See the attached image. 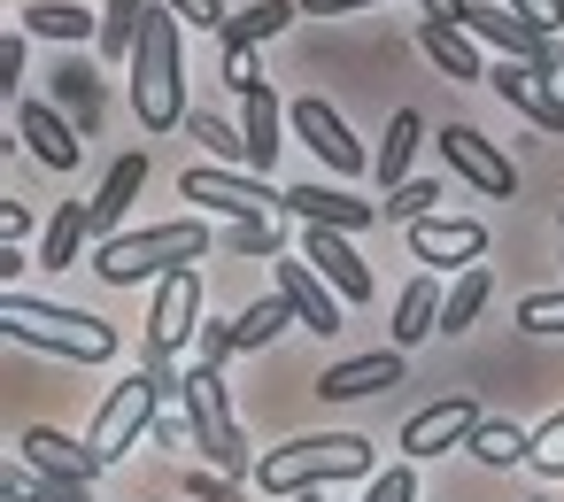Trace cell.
Wrapping results in <instances>:
<instances>
[{"instance_id":"1","label":"cell","mask_w":564,"mask_h":502,"mask_svg":"<svg viewBox=\"0 0 564 502\" xmlns=\"http://www.w3.org/2000/svg\"><path fill=\"white\" fill-rule=\"evenodd\" d=\"M202 255H209V225L202 217H171V225H140V232L124 225V232H109L94 248V271L109 286H140V279H171V271H186Z\"/></svg>"},{"instance_id":"2","label":"cell","mask_w":564,"mask_h":502,"mask_svg":"<svg viewBox=\"0 0 564 502\" xmlns=\"http://www.w3.org/2000/svg\"><path fill=\"white\" fill-rule=\"evenodd\" d=\"M333 479H371V440L364 433H310V440H286L271 456H256V487L263 494H325Z\"/></svg>"},{"instance_id":"3","label":"cell","mask_w":564,"mask_h":502,"mask_svg":"<svg viewBox=\"0 0 564 502\" xmlns=\"http://www.w3.org/2000/svg\"><path fill=\"white\" fill-rule=\"evenodd\" d=\"M132 109H140V132H178L194 109H186V55H178V17L171 9H148V32L132 47Z\"/></svg>"},{"instance_id":"4","label":"cell","mask_w":564,"mask_h":502,"mask_svg":"<svg viewBox=\"0 0 564 502\" xmlns=\"http://www.w3.org/2000/svg\"><path fill=\"white\" fill-rule=\"evenodd\" d=\"M0 332H9L17 348H47V356H70V363H109L117 356V325H101L94 309L40 302V294H9V302H0Z\"/></svg>"},{"instance_id":"5","label":"cell","mask_w":564,"mask_h":502,"mask_svg":"<svg viewBox=\"0 0 564 502\" xmlns=\"http://www.w3.org/2000/svg\"><path fill=\"white\" fill-rule=\"evenodd\" d=\"M178 379H186V371H171V363L140 356V371H132V379H117V386L101 394L94 425H86L94 463H117L124 448H140V433H155V410H163V394H178Z\"/></svg>"},{"instance_id":"6","label":"cell","mask_w":564,"mask_h":502,"mask_svg":"<svg viewBox=\"0 0 564 502\" xmlns=\"http://www.w3.org/2000/svg\"><path fill=\"white\" fill-rule=\"evenodd\" d=\"M178 394H186V417H194V448H202V463L225 471V479H256V456H248V433H240V417H232L225 371L194 363V371L178 379Z\"/></svg>"},{"instance_id":"7","label":"cell","mask_w":564,"mask_h":502,"mask_svg":"<svg viewBox=\"0 0 564 502\" xmlns=\"http://www.w3.org/2000/svg\"><path fill=\"white\" fill-rule=\"evenodd\" d=\"M178 194L202 201V209H225L232 225H240V217H286V194H271V178L225 171V163H194V171L178 178Z\"/></svg>"},{"instance_id":"8","label":"cell","mask_w":564,"mask_h":502,"mask_svg":"<svg viewBox=\"0 0 564 502\" xmlns=\"http://www.w3.org/2000/svg\"><path fill=\"white\" fill-rule=\"evenodd\" d=\"M186 340H202V271L194 263L155 279V302H148V356L171 363Z\"/></svg>"},{"instance_id":"9","label":"cell","mask_w":564,"mask_h":502,"mask_svg":"<svg viewBox=\"0 0 564 502\" xmlns=\"http://www.w3.org/2000/svg\"><path fill=\"white\" fill-rule=\"evenodd\" d=\"M286 124L302 132V148H310V155H317V163H325L333 178H356V171H371V155L356 148V132L340 124V109H333V101H317V94H302V101L286 109Z\"/></svg>"},{"instance_id":"10","label":"cell","mask_w":564,"mask_h":502,"mask_svg":"<svg viewBox=\"0 0 564 502\" xmlns=\"http://www.w3.org/2000/svg\"><path fill=\"white\" fill-rule=\"evenodd\" d=\"M433 148H441V155H448V171H456L464 186H479L487 201H510V194H518V171H510V155H502V148H495L479 124H448Z\"/></svg>"},{"instance_id":"11","label":"cell","mask_w":564,"mask_h":502,"mask_svg":"<svg viewBox=\"0 0 564 502\" xmlns=\"http://www.w3.org/2000/svg\"><path fill=\"white\" fill-rule=\"evenodd\" d=\"M487 417H479V402L471 394H441V402H425L410 425H402V456L410 463H425V456H448V448H471V433H479Z\"/></svg>"},{"instance_id":"12","label":"cell","mask_w":564,"mask_h":502,"mask_svg":"<svg viewBox=\"0 0 564 502\" xmlns=\"http://www.w3.org/2000/svg\"><path fill=\"white\" fill-rule=\"evenodd\" d=\"M302 263H310V271H317V279L340 294V302H371V294H379V279H371V263L348 248V232L310 225V232H302Z\"/></svg>"},{"instance_id":"13","label":"cell","mask_w":564,"mask_h":502,"mask_svg":"<svg viewBox=\"0 0 564 502\" xmlns=\"http://www.w3.org/2000/svg\"><path fill=\"white\" fill-rule=\"evenodd\" d=\"M487 86L502 94V109H518L533 132H564V94H556V78L549 70H533V63H495L487 70Z\"/></svg>"},{"instance_id":"14","label":"cell","mask_w":564,"mask_h":502,"mask_svg":"<svg viewBox=\"0 0 564 502\" xmlns=\"http://www.w3.org/2000/svg\"><path fill=\"white\" fill-rule=\"evenodd\" d=\"M17 140H24L47 171H78V155H86V132H78L55 101H17Z\"/></svg>"},{"instance_id":"15","label":"cell","mask_w":564,"mask_h":502,"mask_svg":"<svg viewBox=\"0 0 564 502\" xmlns=\"http://www.w3.org/2000/svg\"><path fill=\"white\" fill-rule=\"evenodd\" d=\"M410 255L433 263V271H471L487 255V225H471V217H425V225H410Z\"/></svg>"},{"instance_id":"16","label":"cell","mask_w":564,"mask_h":502,"mask_svg":"<svg viewBox=\"0 0 564 502\" xmlns=\"http://www.w3.org/2000/svg\"><path fill=\"white\" fill-rule=\"evenodd\" d=\"M279 294H286V309L302 317V332H317V340H333V332L348 325V317H340L348 302H340V294H333L302 255H279Z\"/></svg>"},{"instance_id":"17","label":"cell","mask_w":564,"mask_h":502,"mask_svg":"<svg viewBox=\"0 0 564 502\" xmlns=\"http://www.w3.org/2000/svg\"><path fill=\"white\" fill-rule=\"evenodd\" d=\"M17 456H24V471L32 479H70V487H94V448L86 440H70V433H55V425H32L24 440H17Z\"/></svg>"},{"instance_id":"18","label":"cell","mask_w":564,"mask_h":502,"mask_svg":"<svg viewBox=\"0 0 564 502\" xmlns=\"http://www.w3.org/2000/svg\"><path fill=\"white\" fill-rule=\"evenodd\" d=\"M379 386H402V348H371V356H348V363L317 371V402H364Z\"/></svg>"},{"instance_id":"19","label":"cell","mask_w":564,"mask_h":502,"mask_svg":"<svg viewBox=\"0 0 564 502\" xmlns=\"http://www.w3.org/2000/svg\"><path fill=\"white\" fill-rule=\"evenodd\" d=\"M286 217L325 225V232H364V225H379V201H356L340 186H286Z\"/></svg>"},{"instance_id":"20","label":"cell","mask_w":564,"mask_h":502,"mask_svg":"<svg viewBox=\"0 0 564 502\" xmlns=\"http://www.w3.org/2000/svg\"><path fill=\"white\" fill-rule=\"evenodd\" d=\"M417 47H425V63H433L448 86L487 78V63H479V47H471V32H464V24H417Z\"/></svg>"},{"instance_id":"21","label":"cell","mask_w":564,"mask_h":502,"mask_svg":"<svg viewBox=\"0 0 564 502\" xmlns=\"http://www.w3.org/2000/svg\"><path fill=\"white\" fill-rule=\"evenodd\" d=\"M240 140H248V171L271 178V163H279V94H271V78L256 94H240Z\"/></svg>"},{"instance_id":"22","label":"cell","mask_w":564,"mask_h":502,"mask_svg":"<svg viewBox=\"0 0 564 502\" xmlns=\"http://www.w3.org/2000/svg\"><path fill=\"white\" fill-rule=\"evenodd\" d=\"M140 186H148V155H117V163H109V178H101V194H94V225H101V240H109V232H124V217H132Z\"/></svg>"},{"instance_id":"23","label":"cell","mask_w":564,"mask_h":502,"mask_svg":"<svg viewBox=\"0 0 564 502\" xmlns=\"http://www.w3.org/2000/svg\"><path fill=\"white\" fill-rule=\"evenodd\" d=\"M294 17H302V0H256V9H240V17L217 32V47H225V55H256V47L279 40Z\"/></svg>"},{"instance_id":"24","label":"cell","mask_w":564,"mask_h":502,"mask_svg":"<svg viewBox=\"0 0 564 502\" xmlns=\"http://www.w3.org/2000/svg\"><path fill=\"white\" fill-rule=\"evenodd\" d=\"M417 140H425V117L417 109H394L387 117V140H379V155H371V178L394 194V186H410V155H417Z\"/></svg>"},{"instance_id":"25","label":"cell","mask_w":564,"mask_h":502,"mask_svg":"<svg viewBox=\"0 0 564 502\" xmlns=\"http://www.w3.org/2000/svg\"><path fill=\"white\" fill-rule=\"evenodd\" d=\"M441 302H448V294H441L433 279H410V286L394 294V325H387L394 340H387V348H417L425 332H441Z\"/></svg>"},{"instance_id":"26","label":"cell","mask_w":564,"mask_h":502,"mask_svg":"<svg viewBox=\"0 0 564 502\" xmlns=\"http://www.w3.org/2000/svg\"><path fill=\"white\" fill-rule=\"evenodd\" d=\"M94 232H101V225H94V201H63V209L47 217V240H40V263H47V271H70V263H78V248H86Z\"/></svg>"},{"instance_id":"27","label":"cell","mask_w":564,"mask_h":502,"mask_svg":"<svg viewBox=\"0 0 564 502\" xmlns=\"http://www.w3.org/2000/svg\"><path fill=\"white\" fill-rule=\"evenodd\" d=\"M55 109H63V117H78V132H86V140L101 132V78H94V63H78V55H70V63L55 70Z\"/></svg>"},{"instance_id":"28","label":"cell","mask_w":564,"mask_h":502,"mask_svg":"<svg viewBox=\"0 0 564 502\" xmlns=\"http://www.w3.org/2000/svg\"><path fill=\"white\" fill-rule=\"evenodd\" d=\"M24 32H32V40H63V47L101 40V24H94L86 9H70V0H32V9H24Z\"/></svg>"},{"instance_id":"29","label":"cell","mask_w":564,"mask_h":502,"mask_svg":"<svg viewBox=\"0 0 564 502\" xmlns=\"http://www.w3.org/2000/svg\"><path fill=\"white\" fill-rule=\"evenodd\" d=\"M471 456H479L487 471H510V463H525V456H533V433H525L518 417H487V425L471 433Z\"/></svg>"},{"instance_id":"30","label":"cell","mask_w":564,"mask_h":502,"mask_svg":"<svg viewBox=\"0 0 564 502\" xmlns=\"http://www.w3.org/2000/svg\"><path fill=\"white\" fill-rule=\"evenodd\" d=\"M225 255H240V263H279V255H286L279 217H240V225H225Z\"/></svg>"},{"instance_id":"31","label":"cell","mask_w":564,"mask_h":502,"mask_svg":"<svg viewBox=\"0 0 564 502\" xmlns=\"http://www.w3.org/2000/svg\"><path fill=\"white\" fill-rule=\"evenodd\" d=\"M487 294H495V279H487V263H471V271H456V286H448V302H441V332H464V325H479V309H487Z\"/></svg>"},{"instance_id":"32","label":"cell","mask_w":564,"mask_h":502,"mask_svg":"<svg viewBox=\"0 0 564 502\" xmlns=\"http://www.w3.org/2000/svg\"><path fill=\"white\" fill-rule=\"evenodd\" d=\"M286 325H302V317L286 309V294H263V302H248V309L232 317V340H240V348H271Z\"/></svg>"},{"instance_id":"33","label":"cell","mask_w":564,"mask_h":502,"mask_svg":"<svg viewBox=\"0 0 564 502\" xmlns=\"http://www.w3.org/2000/svg\"><path fill=\"white\" fill-rule=\"evenodd\" d=\"M148 9H155V0H109V9H101V55H124L132 63L140 32H148Z\"/></svg>"},{"instance_id":"34","label":"cell","mask_w":564,"mask_h":502,"mask_svg":"<svg viewBox=\"0 0 564 502\" xmlns=\"http://www.w3.org/2000/svg\"><path fill=\"white\" fill-rule=\"evenodd\" d=\"M186 132L209 148V163H225V171H248V140H240L225 117H202V109H194V117H186Z\"/></svg>"},{"instance_id":"35","label":"cell","mask_w":564,"mask_h":502,"mask_svg":"<svg viewBox=\"0 0 564 502\" xmlns=\"http://www.w3.org/2000/svg\"><path fill=\"white\" fill-rule=\"evenodd\" d=\"M433 201H441V186H433V178H410V186L379 194V225H425Z\"/></svg>"},{"instance_id":"36","label":"cell","mask_w":564,"mask_h":502,"mask_svg":"<svg viewBox=\"0 0 564 502\" xmlns=\"http://www.w3.org/2000/svg\"><path fill=\"white\" fill-rule=\"evenodd\" d=\"M364 502H417V471H410V456L387 463V471H371V479H364Z\"/></svg>"},{"instance_id":"37","label":"cell","mask_w":564,"mask_h":502,"mask_svg":"<svg viewBox=\"0 0 564 502\" xmlns=\"http://www.w3.org/2000/svg\"><path fill=\"white\" fill-rule=\"evenodd\" d=\"M541 479H564V410L549 417V425H533V456H525Z\"/></svg>"},{"instance_id":"38","label":"cell","mask_w":564,"mask_h":502,"mask_svg":"<svg viewBox=\"0 0 564 502\" xmlns=\"http://www.w3.org/2000/svg\"><path fill=\"white\" fill-rule=\"evenodd\" d=\"M155 9H171L178 24H194V32H225L232 17H225V0H155Z\"/></svg>"},{"instance_id":"39","label":"cell","mask_w":564,"mask_h":502,"mask_svg":"<svg viewBox=\"0 0 564 502\" xmlns=\"http://www.w3.org/2000/svg\"><path fill=\"white\" fill-rule=\"evenodd\" d=\"M518 325L525 332H564V294H525L518 302Z\"/></svg>"},{"instance_id":"40","label":"cell","mask_w":564,"mask_h":502,"mask_svg":"<svg viewBox=\"0 0 564 502\" xmlns=\"http://www.w3.org/2000/svg\"><path fill=\"white\" fill-rule=\"evenodd\" d=\"M202 356L194 363H209V371H225V356H240V340H232V325H217V317H202V340H194Z\"/></svg>"},{"instance_id":"41","label":"cell","mask_w":564,"mask_h":502,"mask_svg":"<svg viewBox=\"0 0 564 502\" xmlns=\"http://www.w3.org/2000/svg\"><path fill=\"white\" fill-rule=\"evenodd\" d=\"M186 494H194V502H240V479H225V471L194 463V471H186Z\"/></svg>"},{"instance_id":"42","label":"cell","mask_w":564,"mask_h":502,"mask_svg":"<svg viewBox=\"0 0 564 502\" xmlns=\"http://www.w3.org/2000/svg\"><path fill=\"white\" fill-rule=\"evenodd\" d=\"M24 40H32L24 24H17L9 40H0V86H9V101H24V94H17V86H24Z\"/></svg>"},{"instance_id":"43","label":"cell","mask_w":564,"mask_h":502,"mask_svg":"<svg viewBox=\"0 0 564 502\" xmlns=\"http://www.w3.org/2000/svg\"><path fill=\"white\" fill-rule=\"evenodd\" d=\"M502 9H510V17H525V24H533V32H549V40H556V24H564V0H502Z\"/></svg>"},{"instance_id":"44","label":"cell","mask_w":564,"mask_h":502,"mask_svg":"<svg viewBox=\"0 0 564 502\" xmlns=\"http://www.w3.org/2000/svg\"><path fill=\"white\" fill-rule=\"evenodd\" d=\"M0 502H47V479H24V471L9 463V479H0Z\"/></svg>"},{"instance_id":"45","label":"cell","mask_w":564,"mask_h":502,"mask_svg":"<svg viewBox=\"0 0 564 502\" xmlns=\"http://www.w3.org/2000/svg\"><path fill=\"white\" fill-rule=\"evenodd\" d=\"M0 232H9V248H24V232H32V201H0Z\"/></svg>"},{"instance_id":"46","label":"cell","mask_w":564,"mask_h":502,"mask_svg":"<svg viewBox=\"0 0 564 502\" xmlns=\"http://www.w3.org/2000/svg\"><path fill=\"white\" fill-rule=\"evenodd\" d=\"M417 9H425V24H464L471 0H417Z\"/></svg>"},{"instance_id":"47","label":"cell","mask_w":564,"mask_h":502,"mask_svg":"<svg viewBox=\"0 0 564 502\" xmlns=\"http://www.w3.org/2000/svg\"><path fill=\"white\" fill-rule=\"evenodd\" d=\"M356 9H371V0H302V17H356Z\"/></svg>"},{"instance_id":"48","label":"cell","mask_w":564,"mask_h":502,"mask_svg":"<svg viewBox=\"0 0 564 502\" xmlns=\"http://www.w3.org/2000/svg\"><path fill=\"white\" fill-rule=\"evenodd\" d=\"M294 502H325V494H294Z\"/></svg>"},{"instance_id":"49","label":"cell","mask_w":564,"mask_h":502,"mask_svg":"<svg viewBox=\"0 0 564 502\" xmlns=\"http://www.w3.org/2000/svg\"><path fill=\"white\" fill-rule=\"evenodd\" d=\"M533 502H549V494H533Z\"/></svg>"},{"instance_id":"50","label":"cell","mask_w":564,"mask_h":502,"mask_svg":"<svg viewBox=\"0 0 564 502\" xmlns=\"http://www.w3.org/2000/svg\"><path fill=\"white\" fill-rule=\"evenodd\" d=\"M556 225H564V209H556Z\"/></svg>"}]
</instances>
